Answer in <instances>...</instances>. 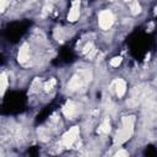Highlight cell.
<instances>
[{
  "label": "cell",
  "instance_id": "2e32d148",
  "mask_svg": "<svg viewBox=\"0 0 157 157\" xmlns=\"http://www.w3.org/2000/svg\"><path fill=\"white\" fill-rule=\"evenodd\" d=\"M92 50H93V45H92V43H88V44H86V47H85V49H83V53L87 54V53H90V52H92Z\"/></svg>",
  "mask_w": 157,
  "mask_h": 157
},
{
  "label": "cell",
  "instance_id": "4fadbf2b",
  "mask_svg": "<svg viewBox=\"0 0 157 157\" xmlns=\"http://www.w3.org/2000/svg\"><path fill=\"white\" fill-rule=\"evenodd\" d=\"M54 85H55V80H54V78H52L50 81L45 82V85H44V91H45V92H49V91L54 87Z\"/></svg>",
  "mask_w": 157,
  "mask_h": 157
},
{
  "label": "cell",
  "instance_id": "8992f818",
  "mask_svg": "<svg viewBox=\"0 0 157 157\" xmlns=\"http://www.w3.org/2000/svg\"><path fill=\"white\" fill-rule=\"evenodd\" d=\"M75 112H76V105H75L71 101H67V102L65 103V105L63 107V113H64V115H65L66 118H71V117L75 114Z\"/></svg>",
  "mask_w": 157,
  "mask_h": 157
},
{
  "label": "cell",
  "instance_id": "3957f363",
  "mask_svg": "<svg viewBox=\"0 0 157 157\" xmlns=\"http://www.w3.org/2000/svg\"><path fill=\"white\" fill-rule=\"evenodd\" d=\"M78 135H80V129H78V126H72L69 131H66V132L64 134V136H63V145H64L65 147H70V146L77 140Z\"/></svg>",
  "mask_w": 157,
  "mask_h": 157
},
{
  "label": "cell",
  "instance_id": "7c38bea8",
  "mask_svg": "<svg viewBox=\"0 0 157 157\" xmlns=\"http://www.w3.org/2000/svg\"><path fill=\"white\" fill-rule=\"evenodd\" d=\"M39 86H40V80H39V78H36V80L32 82L31 92H32V93H33V92H37V91H38V88H39Z\"/></svg>",
  "mask_w": 157,
  "mask_h": 157
},
{
  "label": "cell",
  "instance_id": "6da1fadb",
  "mask_svg": "<svg viewBox=\"0 0 157 157\" xmlns=\"http://www.w3.org/2000/svg\"><path fill=\"white\" fill-rule=\"evenodd\" d=\"M134 123H135V118L134 117H124L123 118V128L117 132L115 136V144L121 145L123 142H125L126 140L130 139V136L134 132Z\"/></svg>",
  "mask_w": 157,
  "mask_h": 157
},
{
  "label": "cell",
  "instance_id": "e0dca14e",
  "mask_svg": "<svg viewBox=\"0 0 157 157\" xmlns=\"http://www.w3.org/2000/svg\"><path fill=\"white\" fill-rule=\"evenodd\" d=\"M115 156H117V157H120V156H128V152L124 151V150H120V151H118V152L115 153Z\"/></svg>",
  "mask_w": 157,
  "mask_h": 157
},
{
  "label": "cell",
  "instance_id": "ac0fdd59",
  "mask_svg": "<svg viewBox=\"0 0 157 157\" xmlns=\"http://www.w3.org/2000/svg\"><path fill=\"white\" fill-rule=\"evenodd\" d=\"M155 15H157V6L155 7Z\"/></svg>",
  "mask_w": 157,
  "mask_h": 157
},
{
  "label": "cell",
  "instance_id": "277c9868",
  "mask_svg": "<svg viewBox=\"0 0 157 157\" xmlns=\"http://www.w3.org/2000/svg\"><path fill=\"white\" fill-rule=\"evenodd\" d=\"M78 7H80V0H75V1L72 2L71 10L69 11V15H67V20H69L70 22H75V21L78 18V16H80V10H78Z\"/></svg>",
  "mask_w": 157,
  "mask_h": 157
},
{
  "label": "cell",
  "instance_id": "9c48e42d",
  "mask_svg": "<svg viewBox=\"0 0 157 157\" xmlns=\"http://www.w3.org/2000/svg\"><path fill=\"white\" fill-rule=\"evenodd\" d=\"M130 10L132 12V15H137L141 12V6L137 2V0H131L130 1Z\"/></svg>",
  "mask_w": 157,
  "mask_h": 157
},
{
  "label": "cell",
  "instance_id": "9a60e30c",
  "mask_svg": "<svg viewBox=\"0 0 157 157\" xmlns=\"http://www.w3.org/2000/svg\"><path fill=\"white\" fill-rule=\"evenodd\" d=\"M7 4H9V0H0V10H1V12L5 11Z\"/></svg>",
  "mask_w": 157,
  "mask_h": 157
},
{
  "label": "cell",
  "instance_id": "30bf717a",
  "mask_svg": "<svg viewBox=\"0 0 157 157\" xmlns=\"http://www.w3.org/2000/svg\"><path fill=\"white\" fill-rule=\"evenodd\" d=\"M6 87H7V76H6L5 72H2L1 76H0V88H1V94L5 93Z\"/></svg>",
  "mask_w": 157,
  "mask_h": 157
},
{
  "label": "cell",
  "instance_id": "52a82bcc",
  "mask_svg": "<svg viewBox=\"0 0 157 157\" xmlns=\"http://www.w3.org/2000/svg\"><path fill=\"white\" fill-rule=\"evenodd\" d=\"M125 91H126V83L124 80L121 78H118L115 81V93L118 97H123L125 94Z\"/></svg>",
  "mask_w": 157,
  "mask_h": 157
},
{
  "label": "cell",
  "instance_id": "5b68a950",
  "mask_svg": "<svg viewBox=\"0 0 157 157\" xmlns=\"http://www.w3.org/2000/svg\"><path fill=\"white\" fill-rule=\"evenodd\" d=\"M27 59H28V44L25 43V44L21 45V48H20V50H18L17 60H18V63L23 64V63L27 61Z\"/></svg>",
  "mask_w": 157,
  "mask_h": 157
},
{
  "label": "cell",
  "instance_id": "5bb4252c",
  "mask_svg": "<svg viewBox=\"0 0 157 157\" xmlns=\"http://www.w3.org/2000/svg\"><path fill=\"white\" fill-rule=\"evenodd\" d=\"M120 63H121V58H120V56H114V58L110 60V65H112V66H114V67L119 66V65H120Z\"/></svg>",
  "mask_w": 157,
  "mask_h": 157
},
{
  "label": "cell",
  "instance_id": "d6986e66",
  "mask_svg": "<svg viewBox=\"0 0 157 157\" xmlns=\"http://www.w3.org/2000/svg\"><path fill=\"white\" fill-rule=\"evenodd\" d=\"M110 1H113V0H110Z\"/></svg>",
  "mask_w": 157,
  "mask_h": 157
},
{
  "label": "cell",
  "instance_id": "8fae6325",
  "mask_svg": "<svg viewBox=\"0 0 157 157\" xmlns=\"http://www.w3.org/2000/svg\"><path fill=\"white\" fill-rule=\"evenodd\" d=\"M109 130H110V125H109V121H108V120H104V121L99 125V129H98V131H99V132H103V134H108Z\"/></svg>",
  "mask_w": 157,
  "mask_h": 157
},
{
  "label": "cell",
  "instance_id": "ba28073f",
  "mask_svg": "<svg viewBox=\"0 0 157 157\" xmlns=\"http://www.w3.org/2000/svg\"><path fill=\"white\" fill-rule=\"evenodd\" d=\"M80 86H81V78H80L78 76H74V77L70 80V82L67 83V90L75 91V90H77Z\"/></svg>",
  "mask_w": 157,
  "mask_h": 157
},
{
  "label": "cell",
  "instance_id": "7a4b0ae2",
  "mask_svg": "<svg viewBox=\"0 0 157 157\" xmlns=\"http://www.w3.org/2000/svg\"><path fill=\"white\" fill-rule=\"evenodd\" d=\"M114 22V16L113 13L109 11V10H103L99 12V16H98V23H99V27L102 29H108L112 27Z\"/></svg>",
  "mask_w": 157,
  "mask_h": 157
}]
</instances>
